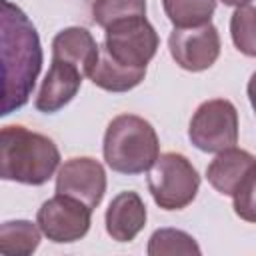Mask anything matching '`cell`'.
Wrapping results in <instances>:
<instances>
[{
  "mask_svg": "<svg viewBox=\"0 0 256 256\" xmlns=\"http://www.w3.org/2000/svg\"><path fill=\"white\" fill-rule=\"evenodd\" d=\"M218 28L208 22L192 28H174L168 36V50L174 62L188 72L208 70L220 56Z\"/></svg>",
  "mask_w": 256,
  "mask_h": 256,
  "instance_id": "ba28073f",
  "label": "cell"
},
{
  "mask_svg": "<svg viewBox=\"0 0 256 256\" xmlns=\"http://www.w3.org/2000/svg\"><path fill=\"white\" fill-rule=\"evenodd\" d=\"M148 256H198L202 254L198 242L184 230L178 228H158L152 232L146 248Z\"/></svg>",
  "mask_w": 256,
  "mask_h": 256,
  "instance_id": "e0dca14e",
  "label": "cell"
},
{
  "mask_svg": "<svg viewBox=\"0 0 256 256\" xmlns=\"http://www.w3.org/2000/svg\"><path fill=\"white\" fill-rule=\"evenodd\" d=\"M146 204L134 190H124L116 194L104 214L106 232L116 242H132L140 230L146 226Z\"/></svg>",
  "mask_w": 256,
  "mask_h": 256,
  "instance_id": "8fae6325",
  "label": "cell"
},
{
  "mask_svg": "<svg viewBox=\"0 0 256 256\" xmlns=\"http://www.w3.org/2000/svg\"><path fill=\"white\" fill-rule=\"evenodd\" d=\"M52 58L76 66L84 76H90L100 58V46L92 32L82 26H68L52 40Z\"/></svg>",
  "mask_w": 256,
  "mask_h": 256,
  "instance_id": "7c38bea8",
  "label": "cell"
},
{
  "mask_svg": "<svg viewBox=\"0 0 256 256\" xmlns=\"http://www.w3.org/2000/svg\"><path fill=\"white\" fill-rule=\"evenodd\" d=\"M246 92H248V100H250V104H252V108L256 112V72L250 76L248 86H246Z\"/></svg>",
  "mask_w": 256,
  "mask_h": 256,
  "instance_id": "44dd1931",
  "label": "cell"
},
{
  "mask_svg": "<svg viewBox=\"0 0 256 256\" xmlns=\"http://www.w3.org/2000/svg\"><path fill=\"white\" fill-rule=\"evenodd\" d=\"M0 54H2V116L20 110L32 96L42 70L40 36L22 8L10 0L0 2Z\"/></svg>",
  "mask_w": 256,
  "mask_h": 256,
  "instance_id": "6da1fadb",
  "label": "cell"
},
{
  "mask_svg": "<svg viewBox=\"0 0 256 256\" xmlns=\"http://www.w3.org/2000/svg\"><path fill=\"white\" fill-rule=\"evenodd\" d=\"M146 16V0H94L92 20L100 28H108L114 22Z\"/></svg>",
  "mask_w": 256,
  "mask_h": 256,
  "instance_id": "d6986e66",
  "label": "cell"
},
{
  "mask_svg": "<svg viewBox=\"0 0 256 256\" xmlns=\"http://www.w3.org/2000/svg\"><path fill=\"white\" fill-rule=\"evenodd\" d=\"M102 154L118 174H144L160 156V140L154 126L136 114H120L104 132Z\"/></svg>",
  "mask_w": 256,
  "mask_h": 256,
  "instance_id": "3957f363",
  "label": "cell"
},
{
  "mask_svg": "<svg viewBox=\"0 0 256 256\" xmlns=\"http://www.w3.org/2000/svg\"><path fill=\"white\" fill-rule=\"evenodd\" d=\"M42 230L30 220H6L0 224V252L30 256L40 246Z\"/></svg>",
  "mask_w": 256,
  "mask_h": 256,
  "instance_id": "9a60e30c",
  "label": "cell"
},
{
  "mask_svg": "<svg viewBox=\"0 0 256 256\" xmlns=\"http://www.w3.org/2000/svg\"><path fill=\"white\" fill-rule=\"evenodd\" d=\"M160 38L146 16L126 18L104 28V50L120 64L146 68L156 56Z\"/></svg>",
  "mask_w": 256,
  "mask_h": 256,
  "instance_id": "8992f818",
  "label": "cell"
},
{
  "mask_svg": "<svg viewBox=\"0 0 256 256\" xmlns=\"http://www.w3.org/2000/svg\"><path fill=\"white\" fill-rule=\"evenodd\" d=\"M60 168V150L52 138L20 124L4 126L0 132V178L42 186Z\"/></svg>",
  "mask_w": 256,
  "mask_h": 256,
  "instance_id": "7a4b0ae2",
  "label": "cell"
},
{
  "mask_svg": "<svg viewBox=\"0 0 256 256\" xmlns=\"http://www.w3.org/2000/svg\"><path fill=\"white\" fill-rule=\"evenodd\" d=\"M162 8L174 28H192L212 20L216 0H162Z\"/></svg>",
  "mask_w": 256,
  "mask_h": 256,
  "instance_id": "2e32d148",
  "label": "cell"
},
{
  "mask_svg": "<svg viewBox=\"0 0 256 256\" xmlns=\"http://www.w3.org/2000/svg\"><path fill=\"white\" fill-rule=\"evenodd\" d=\"M148 190L162 210H182L200 190V174L180 152H164L148 170Z\"/></svg>",
  "mask_w": 256,
  "mask_h": 256,
  "instance_id": "277c9868",
  "label": "cell"
},
{
  "mask_svg": "<svg viewBox=\"0 0 256 256\" xmlns=\"http://www.w3.org/2000/svg\"><path fill=\"white\" fill-rule=\"evenodd\" d=\"M230 36L238 52L256 58V6H238L230 16Z\"/></svg>",
  "mask_w": 256,
  "mask_h": 256,
  "instance_id": "ac0fdd59",
  "label": "cell"
},
{
  "mask_svg": "<svg viewBox=\"0 0 256 256\" xmlns=\"http://www.w3.org/2000/svg\"><path fill=\"white\" fill-rule=\"evenodd\" d=\"M232 208L244 222L256 224V162L246 172L236 192L232 194Z\"/></svg>",
  "mask_w": 256,
  "mask_h": 256,
  "instance_id": "ffe728a7",
  "label": "cell"
},
{
  "mask_svg": "<svg viewBox=\"0 0 256 256\" xmlns=\"http://www.w3.org/2000/svg\"><path fill=\"white\" fill-rule=\"evenodd\" d=\"M224 6H234V8H238V6H246V4H250L252 0H220Z\"/></svg>",
  "mask_w": 256,
  "mask_h": 256,
  "instance_id": "7402d4cb",
  "label": "cell"
},
{
  "mask_svg": "<svg viewBox=\"0 0 256 256\" xmlns=\"http://www.w3.org/2000/svg\"><path fill=\"white\" fill-rule=\"evenodd\" d=\"M42 234L56 244H70L84 238L92 224V208L78 198L58 194L42 202L36 212Z\"/></svg>",
  "mask_w": 256,
  "mask_h": 256,
  "instance_id": "52a82bcc",
  "label": "cell"
},
{
  "mask_svg": "<svg viewBox=\"0 0 256 256\" xmlns=\"http://www.w3.org/2000/svg\"><path fill=\"white\" fill-rule=\"evenodd\" d=\"M254 162L256 156H252L248 150L232 146L216 154V158L206 168V178L218 194L232 196Z\"/></svg>",
  "mask_w": 256,
  "mask_h": 256,
  "instance_id": "4fadbf2b",
  "label": "cell"
},
{
  "mask_svg": "<svg viewBox=\"0 0 256 256\" xmlns=\"http://www.w3.org/2000/svg\"><path fill=\"white\" fill-rule=\"evenodd\" d=\"M84 74L62 60H54L48 68V74L42 80V86L38 90V96L34 100V106L38 112L44 114H54L62 110L80 90Z\"/></svg>",
  "mask_w": 256,
  "mask_h": 256,
  "instance_id": "30bf717a",
  "label": "cell"
},
{
  "mask_svg": "<svg viewBox=\"0 0 256 256\" xmlns=\"http://www.w3.org/2000/svg\"><path fill=\"white\" fill-rule=\"evenodd\" d=\"M190 142L208 154H218L238 142V110L226 98L202 102L188 126Z\"/></svg>",
  "mask_w": 256,
  "mask_h": 256,
  "instance_id": "5b68a950",
  "label": "cell"
},
{
  "mask_svg": "<svg viewBox=\"0 0 256 256\" xmlns=\"http://www.w3.org/2000/svg\"><path fill=\"white\" fill-rule=\"evenodd\" d=\"M56 192L78 198L94 210L106 192V170L92 156L68 158L56 172Z\"/></svg>",
  "mask_w": 256,
  "mask_h": 256,
  "instance_id": "9c48e42d",
  "label": "cell"
},
{
  "mask_svg": "<svg viewBox=\"0 0 256 256\" xmlns=\"http://www.w3.org/2000/svg\"><path fill=\"white\" fill-rule=\"evenodd\" d=\"M146 76V68H132L116 62L104 48H100V58L94 70L90 72V80L94 86L106 92H128L136 88Z\"/></svg>",
  "mask_w": 256,
  "mask_h": 256,
  "instance_id": "5bb4252c",
  "label": "cell"
}]
</instances>
